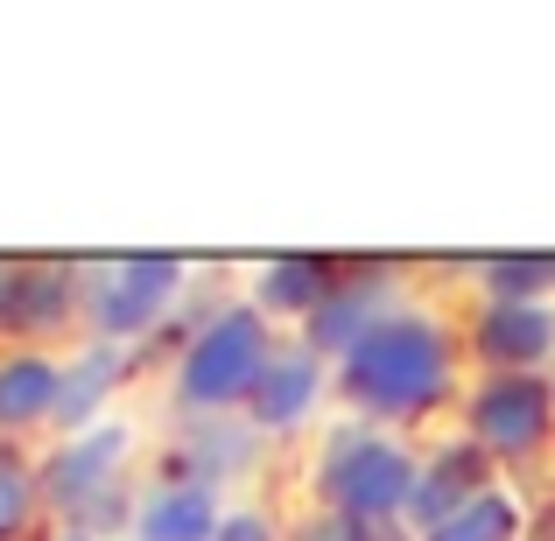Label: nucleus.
<instances>
[{
  "mask_svg": "<svg viewBox=\"0 0 555 541\" xmlns=\"http://www.w3.org/2000/svg\"><path fill=\"white\" fill-rule=\"evenodd\" d=\"M338 401L345 415L373 429H415L457 401V331L422 302L387 310L352 352L338 359Z\"/></svg>",
  "mask_w": 555,
  "mask_h": 541,
  "instance_id": "obj_1",
  "label": "nucleus"
},
{
  "mask_svg": "<svg viewBox=\"0 0 555 541\" xmlns=\"http://www.w3.org/2000/svg\"><path fill=\"white\" fill-rule=\"evenodd\" d=\"M274 345H282L274 338V317L254 296H232L211 317H197L177 338V365H169V408H177V422L246 415Z\"/></svg>",
  "mask_w": 555,
  "mask_h": 541,
  "instance_id": "obj_2",
  "label": "nucleus"
},
{
  "mask_svg": "<svg viewBox=\"0 0 555 541\" xmlns=\"http://www.w3.org/2000/svg\"><path fill=\"white\" fill-rule=\"evenodd\" d=\"M415 478H422V450L401 429H373V422L345 415L324 429V443L310 458V500L366 520V528H393V520H408Z\"/></svg>",
  "mask_w": 555,
  "mask_h": 541,
  "instance_id": "obj_3",
  "label": "nucleus"
},
{
  "mask_svg": "<svg viewBox=\"0 0 555 541\" xmlns=\"http://www.w3.org/2000/svg\"><path fill=\"white\" fill-rule=\"evenodd\" d=\"M42 506L56 514V528L70 534H113L127 520L134 528V506L127 500V472H134V422L127 415H106L99 429H78V436H56L42 450Z\"/></svg>",
  "mask_w": 555,
  "mask_h": 541,
  "instance_id": "obj_4",
  "label": "nucleus"
},
{
  "mask_svg": "<svg viewBox=\"0 0 555 541\" xmlns=\"http://www.w3.org/2000/svg\"><path fill=\"white\" fill-rule=\"evenodd\" d=\"M183 288H190V260H177V254L99 260V268H85V338L134 352L141 338H155L177 317Z\"/></svg>",
  "mask_w": 555,
  "mask_h": 541,
  "instance_id": "obj_5",
  "label": "nucleus"
},
{
  "mask_svg": "<svg viewBox=\"0 0 555 541\" xmlns=\"http://www.w3.org/2000/svg\"><path fill=\"white\" fill-rule=\"evenodd\" d=\"M464 436L492 464H528L555 436V379L548 373H486L464 394Z\"/></svg>",
  "mask_w": 555,
  "mask_h": 541,
  "instance_id": "obj_6",
  "label": "nucleus"
},
{
  "mask_svg": "<svg viewBox=\"0 0 555 541\" xmlns=\"http://www.w3.org/2000/svg\"><path fill=\"white\" fill-rule=\"evenodd\" d=\"M338 394V365L324 352H310L302 338H282L268 359V373H260L254 401H246V422H254L260 436H296L317 422V408Z\"/></svg>",
  "mask_w": 555,
  "mask_h": 541,
  "instance_id": "obj_7",
  "label": "nucleus"
},
{
  "mask_svg": "<svg viewBox=\"0 0 555 541\" xmlns=\"http://www.w3.org/2000/svg\"><path fill=\"white\" fill-rule=\"evenodd\" d=\"M70 324H85V268H70V260H14L0 338L28 345V338H56Z\"/></svg>",
  "mask_w": 555,
  "mask_h": 541,
  "instance_id": "obj_8",
  "label": "nucleus"
},
{
  "mask_svg": "<svg viewBox=\"0 0 555 541\" xmlns=\"http://www.w3.org/2000/svg\"><path fill=\"white\" fill-rule=\"evenodd\" d=\"M472 352L486 373H542V365H555V302H478Z\"/></svg>",
  "mask_w": 555,
  "mask_h": 541,
  "instance_id": "obj_9",
  "label": "nucleus"
},
{
  "mask_svg": "<svg viewBox=\"0 0 555 541\" xmlns=\"http://www.w3.org/2000/svg\"><path fill=\"white\" fill-rule=\"evenodd\" d=\"M486 486H500V478H492V458L472 443V436H450V443L422 450V478H415V500H408V528H415V541L429 528H443L457 506H472Z\"/></svg>",
  "mask_w": 555,
  "mask_h": 541,
  "instance_id": "obj_10",
  "label": "nucleus"
},
{
  "mask_svg": "<svg viewBox=\"0 0 555 541\" xmlns=\"http://www.w3.org/2000/svg\"><path fill=\"white\" fill-rule=\"evenodd\" d=\"M387 310H401V296H393V268H359V260H352V274L338 282V296H331L324 310H317L310 324L296 331V338L310 345V352H324L331 365H338V359L352 352V345L366 338V331H373Z\"/></svg>",
  "mask_w": 555,
  "mask_h": 541,
  "instance_id": "obj_11",
  "label": "nucleus"
},
{
  "mask_svg": "<svg viewBox=\"0 0 555 541\" xmlns=\"http://www.w3.org/2000/svg\"><path fill=\"white\" fill-rule=\"evenodd\" d=\"M134 373V352L127 345H99L85 338L78 352H64V401H56V436H78V429H99L106 415H120V387Z\"/></svg>",
  "mask_w": 555,
  "mask_h": 541,
  "instance_id": "obj_12",
  "label": "nucleus"
},
{
  "mask_svg": "<svg viewBox=\"0 0 555 541\" xmlns=\"http://www.w3.org/2000/svg\"><path fill=\"white\" fill-rule=\"evenodd\" d=\"M225 514H232V500H225L218 486L169 472L163 486L141 492V506H134V541H218Z\"/></svg>",
  "mask_w": 555,
  "mask_h": 541,
  "instance_id": "obj_13",
  "label": "nucleus"
},
{
  "mask_svg": "<svg viewBox=\"0 0 555 541\" xmlns=\"http://www.w3.org/2000/svg\"><path fill=\"white\" fill-rule=\"evenodd\" d=\"M345 274H352V260H331V254H274L268 268L254 274V302L268 317H288V324L302 331L331 296H338Z\"/></svg>",
  "mask_w": 555,
  "mask_h": 541,
  "instance_id": "obj_14",
  "label": "nucleus"
},
{
  "mask_svg": "<svg viewBox=\"0 0 555 541\" xmlns=\"http://www.w3.org/2000/svg\"><path fill=\"white\" fill-rule=\"evenodd\" d=\"M56 401H64V359L50 352H0V443L28 429H56Z\"/></svg>",
  "mask_w": 555,
  "mask_h": 541,
  "instance_id": "obj_15",
  "label": "nucleus"
},
{
  "mask_svg": "<svg viewBox=\"0 0 555 541\" xmlns=\"http://www.w3.org/2000/svg\"><path fill=\"white\" fill-rule=\"evenodd\" d=\"M177 443L190 458L183 478H204V486L225 492V478H246L260 464V443H268V436H260L246 415H218V422H183Z\"/></svg>",
  "mask_w": 555,
  "mask_h": 541,
  "instance_id": "obj_16",
  "label": "nucleus"
},
{
  "mask_svg": "<svg viewBox=\"0 0 555 541\" xmlns=\"http://www.w3.org/2000/svg\"><path fill=\"white\" fill-rule=\"evenodd\" d=\"M528 520H534V506L514 486H486L472 506H457L443 528H429L422 541H528Z\"/></svg>",
  "mask_w": 555,
  "mask_h": 541,
  "instance_id": "obj_17",
  "label": "nucleus"
},
{
  "mask_svg": "<svg viewBox=\"0 0 555 541\" xmlns=\"http://www.w3.org/2000/svg\"><path fill=\"white\" fill-rule=\"evenodd\" d=\"M42 514H50V506H42V472L22 450L0 443V541H28Z\"/></svg>",
  "mask_w": 555,
  "mask_h": 541,
  "instance_id": "obj_18",
  "label": "nucleus"
},
{
  "mask_svg": "<svg viewBox=\"0 0 555 541\" xmlns=\"http://www.w3.org/2000/svg\"><path fill=\"white\" fill-rule=\"evenodd\" d=\"M486 302H555V254H500L478 268Z\"/></svg>",
  "mask_w": 555,
  "mask_h": 541,
  "instance_id": "obj_19",
  "label": "nucleus"
},
{
  "mask_svg": "<svg viewBox=\"0 0 555 541\" xmlns=\"http://www.w3.org/2000/svg\"><path fill=\"white\" fill-rule=\"evenodd\" d=\"M288 541H415V528H408V520H393V528H366V520H352V514L310 506V514L288 528Z\"/></svg>",
  "mask_w": 555,
  "mask_h": 541,
  "instance_id": "obj_20",
  "label": "nucleus"
},
{
  "mask_svg": "<svg viewBox=\"0 0 555 541\" xmlns=\"http://www.w3.org/2000/svg\"><path fill=\"white\" fill-rule=\"evenodd\" d=\"M218 541H288V534L274 528V514H268V506L232 500V514H225V528H218Z\"/></svg>",
  "mask_w": 555,
  "mask_h": 541,
  "instance_id": "obj_21",
  "label": "nucleus"
},
{
  "mask_svg": "<svg viewBox=\"0 0 555 541\" xmlns=\"http://www.w3.org/2000/svg\"><path fill=\"white\" fill-rule=\"evenodd\" d=\"M528 541H555V500L534 506V520H528Z\"/></svg>",
  "mask_w": 555,
  "mask_h": 541,
  "instance_id": "obj_22",
  "label": "nucleus"
},
{
  "mask_svg": "<svg viewBox=\"0 0 555 541\" xmlns=\"http://www.w3.org/2000/svg\"><path fill=\"white\" fill-rule=\"evenodd\" d=\"M8 282H14V260H0V317H8Z\"/></svg>",
  "mask_w": 555,
  "mask_h": 541,
  "instance_id": "obj_23",
  "label": "nucleus"
},
{
  "mask_svg": "<svg viewBox=\"0 0 555 541\" xmlns=\"http://www.w3.org/2000/svg\"><path fill=\"white\" fill-rule=\"evenodd\" d=\"M42 541H92V534H70V528H56V534H42Z\"/></svg>",
  "mask_w": 555,
  "mask_h": 541,
  "instance_id": "obj_24",
  "label": "nucleus"
}]
</instances>
